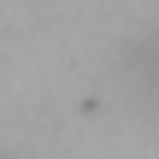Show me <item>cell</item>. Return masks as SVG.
<instances>
[{"label": "cell", "instance_id": "1", "mask_svg": "<svg viewBox=\"0 0 159 159\" xmlns=\"http://www.w3.org/2000/svg\"><path fill=\"white\" fill-rule=\"evenodd\" d=\"M148 94H153V106H159V47L148 53Z\"/></svg>", "mask_w": 159, "mask_h": 159}]
</instances>
